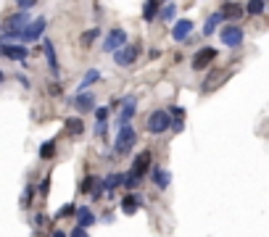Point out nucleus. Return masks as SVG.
<instances>
[{"mask_svg":"<svg viewBox=\"0 0 269 237\" xmlns=\"http://www.w3.org/2000/svg\"><path fill=\"white\" fill-rule=\"evenodd\" d=\"M27 21H29V14L27 11H19V14H14L8 18V24H5V32H3V40L5 42H14L21 37V29L27 27Z\"/></svg>","mask_w":269,"mask_h":237,"instance_id":"nucleus-1","label":"nucleus"},{"mask_svg":"<svg viewBox=\"0 0 269 237\" xmlns=\"http://www.w3.org/2000/svg\"><path fill=\"white\" fill-rule=\"evenodd\" d=\"M148 132L150 134H164L166 129H172V113L164 111V108H159V111H153L148 116Z\"/></svg>","mask_w":269,"mask_h":237,"instance_id":"nucleus-2","label":"nucleus"},{"mask_svg":"<svg viewBox=\"0 0 269 237\" xmlns=\"http://www.w3.org/2000/svg\"><path fill=\"white\" fill-rule=\"evenodd\" d=\"M135 143H137V132L132 129L129 124H119V134H116V145H114V150L116 153H129L135 148Z\"/></svg>","mask_w":269,"mask_h":237,"instance_id":"nucleus-3","label":"nucleus"},{"mask_svg":"<svg viewBox=\"0 0 269 237\" xmlns=\"http://www.w3.org/2000/svg\"><path fill=\"white\" fill-rule=\"evenodd\" d=\"M45 27H48V18H45V16L29 18L27 27L21 29V37H19V40H21V42H35V40H40V37L45 35Z\"/></svg>","mask_w":269,"mask_h":237,"instance_id":"nucleus-4","label":"nucleus"},{"mask_svg":"<svg viewBox=\"0 0 269 237\" xmlns=\"http://www.w3.org/2000/svg\"><path fill=\"white\" fill-rule=\"evenodd\" d=\"M137 55H140V48H137V45H127V42L114 50L116 66H132V63L137 61Z\"/></svg>","mask_w":269,"mask_h":237,"instance_id":"nucleus-5","label":"nucleus"},{"mask_svg":"<svg viewBox=\"0 0 269 237\" xmlns=\"http://www.w3.org/2000/svg\"><path fill=\"white\" fill-rule=\"evenodd\" d=\"M219 40H222V45H227V48H238L243 42V29L235 27V24H227V27L219 29Z\"/></svg>","mask_w":269,"mask_h":237,"instance_id":"nucleus-6","label":"nucleus"},{"mask_svg":"<svg viewBox=\"0 0 269 237\" xmlns=\"http://www.w3.org/2000/svg\"><path fill=\"white\" fill-rule=\"evenodd\" d=\"M124 42H127V32L124 29H111L108 37L103 40V50H106V53H114V50L122 48Z\"/></svg>","mask_w":269,"mask_h":237,"instance_id":"nucleus-7","label":"nucleus"},{"mask_svg":"<svg viewBox=\"0 0 269 237\" xmlns=\"http://www.w3.org/2000/svg\"><path fill=\"white\" fill-rule=\"evenodd\" d=\"M214 58H216V50L214 48H201L198 53H195V58H193V69H195V72H203V69H206Z\"/></svg>","mask_w":269,"mask_h":237,"instance_id":"nucleus-8","label":"nucleus"},{"mask_svg":"<svg viewBox=\"0 0 269 237\" xmlns=\"http://www.w3.org/2000/svg\"><path fill=\"white\" fill-rule=\"evenodd\" d=\"M119 106H122V111H119V124H129V121H132V116H135V111H137V98H132V95H129V98H124Z\"/></svg>","mask_w":269,"mask_h":237,"instance_id":"nucleus-9","label":"nucleus"},{"mask_svg":"<svg viewBox=\"0 0 269 237\" xmlns=\"http://www.w3.org/2000/svg\"><path fill=\"white\" fill-rule=\"evenodd\" d=\"M0 53L8 55L11 61H27L29 50L24 48V45H11V42H5V45H0Z\"/></svg>","mask_w":269,"mask_h":237,"instance_id":"nucleus-10","label":"nucleus"},{"mask_svg":"<svg viewBox=\"0 0 269 237\" xmlns=\"http://www.w3.org/2000/svg\"><path fill=\"white\" fill-rule=\"evenodd\" d=\"M190 32H193V21L190 18H180L172 29V37L177 42H185V40H190Z\"/></svg>","mask_w":269,"mask_h":237,"instance_id":"nucleus-11","label":"nucleus"},{"mask_svg":"<svg viewBox=\"0 0 269 237\" xmlns=\"http://www.w3.org/2000/svg\"><path fill=\"white\" fill-rule=\"evenodd\" d=\"M148 166H150V153L143 150L140 156H135V161H132V174L143 179V174L148 171Z\"/></svg>","mask_w":269,"mask_h":237,"instance_id":"nucleus-12","label":"nucleus"},{"mask_svg":"<svg viewBox=\"0 0 269 237\" xmlns=\"http://www.w3.org/2000/svg\"><path fill=\"white\" fill-rule=\"evenodd\" d=\"M42 48H45V55H48V66H50V74L56 76H61V69H58V58H56V50H53V42L50 40H42Z\"/></svg>","mask_w":269,"mask_h":237,"instance_id":"nucleus-13","label":"nucleus"},{"mask_svg":"<svg viewBox=\"0 0 269 237\" xmlns=\"http://www.w3.org/2000/svg\"><path fill=\"white\" fill-rule=\"evenodd\" d=\"M74 106H77V111L84 113V111H93L95 108V95H90V92H77V100H74Z\"/></svg>","mask_w":269,"mask_h":237,"instance_id":"nucleus-14","label":"nucleus"},{"mask_svg":"<svg viewBox=\"0 0 269 237\" xmlns=\"http://www.w3.org/2000/svg\"><path fill=\"white\" fill-rule=\"evenodd\" d=\"M222 21H225L222 11H216V14H211V16L206 18V24H203V35H206V37H208V35H214V32L219 29V24H222Z\"/></svg>","mask_w":269,"mask_h":237,"instance_id":"nucleus-15","label":"nucleus"},{"mask_svg":"<svg viewBox=\"0 0 269 237\" xmlns=\"http://www.w3.org/2000/svg\"><path fill=\"white\" fill-rule=\"evenodd\" d=\"M77 224H80V227H93L95 224V216H93V211H90L87 206H80V211H77Z\"/></svg>","mask_w":269,"mask_h":237,"instance_id":"nucleus-16","label":"nucleus"},{"mask_svg":"<svg viewBox=\"0 0 269 237\" xmlns=\"http://www.w3.org/2000/svg\"><path fill=\"white\" fill-rule=\"evenodd\" d=\"M137 206H143V198H140V195H127V198L122 201V211H124L127 216H132L135 211H137Z\"/></svg>","mask_w":269,"mask_h":237,"instance_id":"nucleus-17","label":"nucleus"},{"mask_svg":"<svg viewBox=\"0 0 269 237\" xmlns=\"http://www.w3.org/2000/svg\"><path fill=\"white\" fill-rule=\"evenodd\" d=\"M153 182H156V187L166 190L169 182H172V174H169L166 169H153Z\"/></svg>","mask_w":269,"mask_h":237,"instance_id":"nucleus-18","label":"nucleus"},{"mask_svg":"<svg viewBox=\"0 0 269 237\" xmlns=\"http://www.w3.org/2000/svg\"><path fill=\"white\" fill-rule=\"evenodd\" d=\"M246 11H243L240 3H225V8H222V16L225 18H240Z\"/></svg>","mask_w":269,"mask_h":237,"instance_id":"nucleus-19","label":"nucleus"},{"mask_svg":"<svg viewBox=\"0 0 269 237\" xmlns=\"http://www.w3.org/2000/svg\"><path fill=\"white\" fill-rule=\"evenodd\" d=\"M267 8V0H248V5H243V11L251 16H261Z\"/></svg>","mask_w":269,"mask_h":237,"instance_id":"nucleus-20","label":"nucleus"},{"mask_svg":"<svg viewBox=\"0 0 269 237\" xmlns=\"http://www.w3.org/2000/svg\"><path fill=\"white\" fill-rule=\"evenodd\" d=\"M156 16H159V0H145V5H143V18H145V21H153Z\"/></svg>","mask_w":269,"mask_h":237,"instance_id":"nucleus-21","label":"nucleus"},{"mask_svg":"<svg viewBox=\"0 0 269 237\" xmlns=\"http://www.w3.org/2000/svg\"><path fill=\"white\" fill-rule=\"evenodd\" d=\"M225 76H227V72H216V74H211V82H206V85H203V92H214V90L219 87L222 82H225Z\"/></svg>","mask_w":269,"mask_h":237,"instance_id":"nucleus-22","label":"nucleus"},{"mask_svg":"<svg viewBox=\"0 0 269 237\" xmlns=\"http://www.w3.org/2000/svg\"><path fill=\"white\" fill-rule=\"evenodd\" d=\"M98 79H101V72H98V69H90V72L84 74V79L80 82V92H82V90H87L90 85H95Z\"/></svg>","mask_w":269,"mask_h":237,"instance_id":"nucleus-23","label":"nucleus"},{"mask_svg":"<svg viewBox=\"0 0 269 237\" xmlns=\"http://www.w3.org/2000/svg\"><path fill=\"white\" fill-rule=\"evenodd\" d=\"M101 184H103V190H106V193H108V190H116L122 184V174H108Z\"/></svg>","mask_w":269,"mask_h":237,"instance_id":"nucleus-24","label":"nucleus"},{"mask_svg":"<svg viewBox=\"0 0 269 237\" xmlns=\"http://www.w3.org/2000/svg\"><path fill=\"white\" fill-rule=\"evenodd\" d=\"M122 184L127 190H137V187H140V177H135L132 171H129V174H122Z\"/></svg>","mask_w":269,"mask_h":237,"instance_id":"nucleus-25","label":"nucleus"},{"mask_svg":"<svg viewBox=\"0 0 269 237\" xmlns=\"http://www.w3.org/2000/svg\"><path fill=\"white\" fill-rule=\"evenodd\" d=\"M159 16L164 18V21H172V18L177 16V5L172 3V0H169V5H164V8L159 11Z\"/></svg>","mask_w":269,"mask_h":237,"instance_id":"nucleus-26","label":"nucleus"},{"mask_svg":"<svg viewBox=\"0 0 269 237\" xmlns=\"http://www.w3.org/2000/svg\"><path fill=\"white\" fill-rule=\"evenodd\" d=\"M82 129H84V124L80 119H69V124H66V132L69 134H82Z\"/></svg>","mask_w":269,"mask_h":237,"instance_id":"nucleus-27","label":"nucleus"},{"mask_svg":"<svg viewBox=\"0 0 269 237\" xmlns=\"http://www.w3.org/2000/svg\"><path fill=\"white\" fill-rule=\"evenodd\" d=\"M98 35H101V29H87V32L82 35V45H93Z\"/></svg>","mask_w":269,"mask_h":237,"instance_id":"nucleus-28","label":"nucleus"},{"mask_svg":"<svg viewBox=\"0 0 269 237\" xmlns=\"http://www.w3.org/2000/svg\"><path fill=\"white\" fill-rule=\"evenodd\" d=\"M32 195H35V187H32V184H27L24 198H21V208H29V206H32Z\"/></svg>","mask_w":269,"mask_h":237,"instance_id":"nucleus-29","label":"nucleus"},{"mask_svg":"<svg viewBox=\"0 0 269 237\" xmlns=\"http://www.w3.org/2000/svg\"><path fill=\"white\" fill-rule=\"evenodd\" d=\"M53 153H56V143H45L40 148V158H53Z\"/></svg>","mask_w":269,"mask_h":237,"instance_id":"nucleus-30","label":"nucleus"},{"mask_svg":"<svg viewBox=\"0 0 269 237\" xmlns=\"http://www.w3.org/2000/svg\"><path fill=\"white\" fill-rule=\"evenodd\" d=\"M98 182V179L95 177H87V179H84V182L80 184V190H82V193H90V190H93V184Z\"/></svg>","mask_w":269,"mask_h":237,"instance_id":"nucleus-31","label":"nucleus"},{"mask_svg":"<svg viewBox=\"0 0 269 237\" xmlns=\"http://www.w3.org/2000/svg\"><path fill=\"white\" fill-rule=\"evenodd\" d=\"M106 129H108V121H98V124H95V134H98V137H103Z\"/></svg>","mask_w":269,"mask_h":237,"instance_id":"nucleus-32","label":"nucleus"},{"mask_svg":"<svg viewBox=\"0 0 269 237\" xmlns=\"http://www.w3.org/2000/svg\"><path fill=\"white\" fill-rule=\"evenodd\" d=\"M16 5H19L21 11H29L32 5H37V0H16Z\"/></svg>","mask_w":269,"mask_h":237,"instance_id":"nucleus-33","label":"nucleus"},{"mask_svg":"<svg viewBox=\"0 0 269 237\" xmlns=\"http://www.w3.org/2000/svg\"><path fill=\"white\" fill-rule=\"evenodd\" d=\"M95 119L98 121H108V108H95Z\"/></svg>","mask_w":269,"mask_h":237,"instance_id":"nucleus-34","label":"nucleus"},{"mask_svg":"<svg viewBox=\"0 0 269 237\" xmlns=\"http://www.w3.org/2000/svg\"><path fill=\"white\" fill-rule=\"evenodd\" d=\"M74 211H77V208H74V206H71V203H69V206H63L61 211H58V219H63V216H71V214H74Z\"/></svg>","mask_w":269,"mask_h":237,"instance_id":"nucleus-35","label":"nucleus"},{"mask_svg":"<svg viewBox=\"0 0 269 237\" xmlns=\"http://www.w3.org/2000/svg\"><path fill=\"white\" fill-rule=\"evenodd\" d=\"M71 237H90V235H87V229H84V227H80V224H77V227L71 229Z\"/></svg>","mask_w":269,"mask_h":237,"instance_id":"nucleus-36","label":"nucleus"},{"mask_svg":"<svg viewBox=\"0 0 269 237\" xmlns=\"http://www.w3.org/2000/svg\"><path fill=\"white\" fill-rule=\"evenodd\" d=\"M95 184H98V182H95ZM103 195H106V190H103V184H98V187L93 190V201H101Z\"/></svg>","mask_w":269,"mask_h":237,"instance_id":"nucleus-37","label":"nucleus"},{"mask_svg":"<svg viewBox=\"0 0 269 237\" xmlns=\"http://www.w3.org/2000/svg\"><path fill=\"white\" fill-rule=\"evenodd\" d=\"M48 184H50V177H45L42 184H40V195H48Z\"/></svg>","mask_w":269,"mask_h":237,"instance_id":"nucleus-38","label":"nucleus"},{"mask_svg":"<svg viewBox=\"0 0 269 237\" xmlns=\"http://www.w3.org/2000/svg\"><path fill=\"white\" fill-rule=\"evenodd\" d=\"M53 237H66V235H63V232H61V229H58V232H56Z\"/></svg>","mask_w":269,"mask_h":237,"instance_id":"nucleus-39","label":"nucleus"},{"mask_svg":"<svg viewBox=\"0 0 269 237\" xmlns=\"http://www.w3.org/2000/svg\"><path fill=\"white\" fill-rule=\"evenodd\" d=\"M0 85H3V72H0Z\"/></svg>","mask_w":269,"mask_h":237,"instance_id":"nucleus-40","label":"nucleus"}]
</instances>
